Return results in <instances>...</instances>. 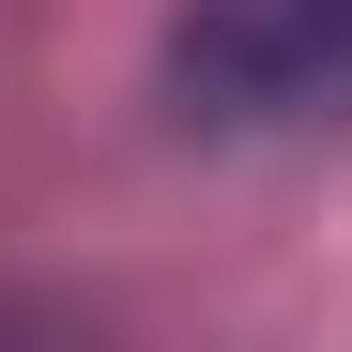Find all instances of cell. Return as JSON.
Wrapping results in <instances>:
<instances>
[{"label":"cell","instance_id":"cell-1","mask_svg":"<svg viewBox=\"0 0 352 352\" xmlns=\"http://www.w3.org/2000/svg\"><path fill=\"white\" fill-rule=\"evenodd\" d=\"M168 92L184 123H322L352 107V0H184Z\"/></svg>","mask_w":352,"mask_h":352}]
</instances>
